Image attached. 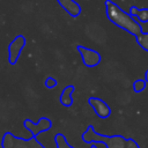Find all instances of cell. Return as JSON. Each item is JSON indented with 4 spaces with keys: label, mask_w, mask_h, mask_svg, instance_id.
<instances>
[{
    "label": "cell",
    "mask_w": 148,
    "mask_h": 148,
    "mask_svg": "<svg viewBox=\"0 0 148 148\" xmlns=\"http://www.w3.org/2000/svg\"><path fill=\"white\" fill-rule=\"evenodd\" d=\"M136 40L141 45L142 49H145V50L148 51V34H142L141 32L140 35L136 36Z\"/></svg>",
    "instance_id": "10"
},
{
    "label": "cell",
    "mask_w": 148,
    "mask_h": 148,
    "mask_svg": "<svg viewBox=\"0 0 148 148\" xmlns=\"http://www.w3.org/2000/svg\"><path fill=\"white\" fill-rule=\"evenodd\" d=\"M145 88H146V80H136V81L133 83V89H134L136 92L142 91Z\"/></svg>",
    "instance_id": "11"
},
{
    "label": "cell",
    "mask_w": 148,
    "mask_h": 148,
    "mask_svg": "<svg viewBox=\"0 0 148 148\" xmlns=\"http://www.w3.org/2000/svg\"><path fill=\"white\" fill-rule=\"evenodd\" d=\"M24 126H25V128H28V131H30L31 134L35 136V135H37V134L44 132V131L50 130V127H51V120H50L49 118H40V119L38 120V123L36 124V123H32L31 120L27 119V120L24 121Z\"/></svg>",
    "instance_id": "5"
},
{
    "label": "cell",
    "mask_w": 148,
    "mask_h": 148,
    "mask_svg": "<svg viewBox=\"0 0 148 148\" xmlns=\"http://www.w3.org/2000/svg\"><path fill=\"white\" fill-rule=\"evenodd\" d=\"M77 51L80 52L82 61H83V64L86 66L95 67V66H97L99 64L101 56H99V53L97 51L88 49V47H84V46H77Z\"/></svg>",
    "instance_id": "4"
},
{
    "label": "cell",
    "mask_w": 148,
    "mask_h": 148,
    "mask_svg": "<svg viewBox=\"0 0 148 148\" xmlns=\"http://www.w3.org/2000/svg\"><path fill=\"white\" fill-rule=\"evenodd\" d=\"M59 2V5L73 17H76L80 13H81V7L79 6V3L74 0H57Z\"/></svg>",
    "instance_id": "7"
},
{
    "label": "cell",
    "mask_w": 148,
    "mask_h": 148,
    "mask_svg": "<svg viewBox=\"0 0 148 148\" xmlns=\"http://www.w3.org/2000/svg\"><path fill=\"white\" fill-rule=\"evenodd\" d=\"M25 45V38L22 35L16 36L8 46V60L10 64H15L18 59L22 49Z\"/></svg>",
    "instance_id": "3"
},
{
    "label": "cell",
    "mask_w": 148,
    "mask_h": 148,
    "mask_svg": "<svg viewBox=\"0 0 148 148\" xmlns=\"http://www.w3.org/2000/svg\"><path fill=\"white\" fill-rule=\"evenodd\" d=\"M83 141L86 142H96L101 141L106 145L108 148H125L126 147V140L123 136H105L97 134L91 126L88 127V130L82 135Z\"/></svg>",
    "instance_id": "2"
},
{
    "label": "cell",
    "mask_w": 148,
    "mask_h": 148,
    "mask_svg": "<svg viewBox=\"0 0 148 148\" xmlns=\"http://www.w3.org/2000/svg\"><path fill=\"white\" fill-rule=\"evenodd\" d=\"M105 9H106V16L108 18L114 23L117 27L128 31L130 34L138 36L142 32V28L139 24L138 20L134 18L132 15L124 12L118 5H116L111 0L105 1Z\"/></svg>",
    "instance_id": "1"
},
{
    "label": "cell",
    "mask_w": 148,
    "mask_h": 148,
    "mask_svg": "<svg viewBox=\"0 0 148 148\" xmlns=\"http://www.w3.org/2000/svg\"><path fill=\"white\" fill-rule=\"evenodd\" d=\"M56 145H57V148H73L68 145V142L66 141V139L62 134L56 135Z\"/></svg>",
    "instance_id": "9"
},
{
    "label": "cell",
    "mask_w": 148,
    "mask_h": 148,
    "mask_svg": "<svg viewBox=\"0 0 148 148\" xmlns=\"http://www.w3.org/2000/svg\"><path fill=\"white\" fill-rule=\"evenodd\" d=\"M92 148H94V147H92Z\"/></svg>",
    "instance_id": "14"
},
{
    "label": "cell",
    "mask_w": 148,
    "mask_h": 148,
    "mask_svg": "<svg viewBox=\"0 0 148 148\" xmlns=\"http://www.w3.org/2000/svg\"><path fill=\"white\" fill-rule=\"evenodd\" d=\"M44 84H45L46 88H53V87L57 86V80L53 79V77H47V79L45 80Z\"/></svg>",
    "instance_id": "12"
},
{
    "label": "cell",
    "mask_w": 148,
    "mask_h": 148,
    "mask_svg": "<svg viewBox=\"0 0 148 148\" xmlns=\"http://www.w3.org/2000/svg\"><path fill=\"white\" fill-rule=\"evenodd\" d=\"M73 91H74L73 86H67L66 88L62 89L61 95H60V102H61L62 105H65V106H71L72 105V103H73V98H72Z\"/></svg>",
    "instance_id": "8"
},
{
    "label": "cell",
    "mask_w": 148,
    "mask_h": 148,
    "mask_svg": "<svg viewBox=\"0 0 148 148\" xmlns=\"http://www.w3.org/2000/svg\"><path fill=\"white\" fill-rule=\"evenodd\" d=\"M89 104L92 106V109L95 110V113L101 117V118H106L110 116V108L109 105L101 98H97V97H90L89 98Z\"/></svg>",
    "instance_id": "6"
},
{
    "label": "cell",
    "mask_w": 148,
    "mask_h": 148,
    "mask_svg": "<svg viewBox=\"0 0 148 148\" xmlns=\"http://www.w3.org/2000/svg\"><path fill=\"white\" fill-rule=\"evenodd\" d=\"M126 148H139V146L132 139H127L126 140Z\"/></svg>",
    "instance_id": "13"
}]
</instances>
